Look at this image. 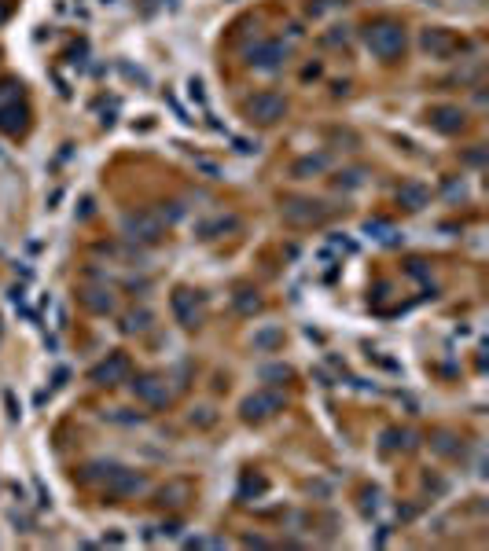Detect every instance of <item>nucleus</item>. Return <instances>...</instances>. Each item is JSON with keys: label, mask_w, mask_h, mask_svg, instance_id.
I'll return each mask as SVG.
<instances>
[{"label": "nucleus", "mask_w": 489, "mask_h": 551, "mask_svg": "<svg viewBox=\"0 0 489 551\" xmlns=\"http://www.w3.org/2000/svg\"><path fill=\"white\" fill-rule=\"evenodd\" d=\"M280 342H283L280 327H261V331H254V349H258V353H272Z\"/></svg>", "instance_id": "obj_18"}, {"label": "nucleus", "mask_w": 489, "mask_h": 551, "mask_svg": "<svg viewBox=\"0 0 489 551\" xmlns=\"http://www.w3.org/2000/svg\"><path fill=\"white\" fill-rule=\"evenodd\" d=\"M4 19H8V4H0V23H4Z\"/></svg>", "instance_id": "obj_41"}, {"label": "nucleus", "mask_w": 489, "mask_h": 551, "mask_svg": "<svg viewBox=\"0 0 489 551\" xmlns=\"http://www.w3.org/2000/svg\"><path fill=\"white\" fill-rule=\"evenodd\" d=\"M129 390H133V397L144 401L147 408H166L169 401H173V390L166 386L162 375H136L129 383Z\"/></svg>", "instance_id": "obj_6"}, {"label": "nucleus", "mask_w": 489, "mask_h": 551, "mask_svg": "<svg viewBox=\"0 0 489 551\" xmlns=\"http://www.w3.org/2000/svg\"><path fill=\"white\" fill-rule=\"evenodd\" d=\"M129 372H133L129 357H125V353H111L107 360H100V364L89 372V383H96V386H118V383L129 379Z\"/></svg>", "instance_id": "obj_8"}, {"label": "nucleus", "mask_w": 489, "mask_h": 551, "mask_svg": "<svg viewBox=\"0 0 489 551\" xmlns=\"http://www.w3.org/2000/svg\"><path fill=\"white\" fill-rule=\"evenodd\" d=\"M327 214H332V206L320 203V199H287L283 203V221L291 228H313L327 221Z\"/></svg>", "instance_id": "obj_3"}, {"label": "nucleus", "mask_w": 489, "mask_h": 551, "mask_svg": "<svg viewBox=\"0 0 489 551\" xmlns=\"http://www.w3.org/2000/svg\"><path fill=\"white\" fill-rule=\"evenodd\" d=\"M327 250H346V254H354V250H357V243H354V239H346L343 232H338V236L327 239Z\"/></svg>", "instance_id": "obj_26"}, {"label": "nucleus", "mask_w": 489, "mask_h": 551, "mask_svg": "<svg viewBox=\"0 0 489 551\" xmlns=\"http://www.w3.org/2000/svg\"><path fill=\"white\" fill-rule=\"evenodd\" d=\"M287 59V45L283 41H258L250 48V67L254 70H280V63Z\"/></svg>", "instance_id": "obj_11"}, {"label": "nucleus", "mask_w": 489, "mask_h": 551, "mask_svg": "<svg viewBox=\"0 0 489 551\" xmlns=\"http://www.w3.org/2000/svg\"><path fill=\"white\" fill-rule=\"evenodd\" d=\"M261 379L265 383H283V379H291V368L287 364H269V368H261Z\"/></svg>", "instance_id": "obj_25"}, {"label": "nucleus", "mask_w": 489, "mask_h": 551, "mask_svg": "<svg viewBox=\"0 0 489 551\" xmlns=\"http://www.w3.org/2000/svg\"><path fill=\"white\" fill-rule=\"evenodd\" d=\"M232 302H236V313H239V316H254V313L261 309L258 291H250V287H239V291H236V298H232Z\"/></svg>", "instance_id": "obj_19"}, {"label": "nucleus", "mask_w": 489, "mask_h": 551, "mask_svg": "<svg viewBox=\"0 0 489 551\" xmlns=\"http://www.w3.org/2000/svg\"><path fill=\"white\" fill-rule=\"evenodd\" d=\"M427 125L442 136H456L464 129V111L453 107V103H438V107L427 111Z\"/></svg>", "instance_id": "obj_10"}, {"label": "nucleus", "mask_w": 489, "mask_h": 551, "mask_svg": "<svg viewBox=\"0 0 489 551\" xmlns=\"http://www.w3.org/2000/svg\"><path fill=\"white\" fill-rule=\"evenodd\" d=\"M144 489H147V478L129 471V467H111V474L103 478V493H107L111 500H125V496H136Z\"/></svg>", "instance_id": "obj_7"}, {"label": "nucleus", "mask_w": 489, "mask_h": 551, "mask_svg": "<svg viewBox=\"0 0 489 551\" xmlns=\"http://www.w3.org/2000/svg\"><path fill=\"white\" fill-rule=\"evenodd\" d=\"M236 228H239V217L217 214V217H210V221H199V225H195V236H199V239H217V236L236 232Z\"/></svg>", "instance_id": "obj_13"}, {"label": "nucleus", "mask_w": 489, "mask_h": 551, "mask_svg": "<svg viewBox=\"0 0 489 551\" xmlns=\"http://www.w3.org/2000/svg\"><path fill=\"white\" fill-rule=\"evenodd\" d=\"M81 302H85V309H92L96 316H107V313L114 309V298H111L107 287H85V291H81Z\"/></svg>", "instance_id": "obj_16"}, {"label": "nucleus", "mask_w": 489, "mask_h": 551, "mask_svg": "<svg viewBox=\"0 0 489 551\" xmlns=\"http://www.w3.org/2000/svg\"><path fill=\"white\" fill-rule=\"evenodd\" d=\"M365 48L379 59H394L405 52V26L394 23V19H382V23H371L365 30Z\"/></svg>", "instance_id": "obj_1"}, {"label": "nucleus", "mask_w": 489, "mask_h": 551, "mask_svg": "<svg viewBox=\"0 0 489 551\" xmlns=\"http://www.w3.org/2000/svg\"><path fill=\"white\" fill-rule=\"evenodd\" d=\"M151 309H133V313H125L122 316V331L125 335H136V331H147V327H151Z\"/></svg>", "instance_id": "obj_17"}, {"label": "nucleus", "mask_w": 489, "mask_h": 551, "mask_svg": "<svg viewBox=\"0 0 489 551\" xmlns=\"http://www.w3.org/2000/svg\"><path fill=\"white\" fill-rule=\"evenodd\" d=\"M107 419H114V423H140L144 416H140V412H129V408H114Z\"/></svg>", "instance_id": "obj_28"}, {"label": "nucleus", "mask_w": 489, "mask_h": 551, "mask_svg": "<svg viewBox=\"0 0 489 551\" xmlns=\"http://www.w3.org/2000/svg\"><path fill=\"white\" fill-rule=\"evenodd\" d=\"M283 408H287V397L280 394V390H258V394L243 397L239 416H243V423H265V419H272L276 412H283Z\"/></svg>", "instance_id": "obj_2"}, {"label": "nucleus", "mask_w": 489, "mask_h": 551, "mask_svg": "<svg viewBox=\"0 0 489 551\" xmlns=\"http://www.w3.org/2000/svg\"><path fill=\"white\" fill-rule=\"evenodd\" d=\"M236 151H239V155H254V151H258V144H250V140H236Z\"/></svg>", "instance_id": "obj_35"}, {"label": "nucleus", "mask_w": 489, "mask_h": 551, "mask_svg": "<svg viewBox=\"0 0 489 551\" xmlns=\"http://www.w3.org/2000/svg\"><path fill=\"white\" fill-rule=\"evenodd\" d=\"M287 114V100L280 92H254L247 100V118L258 122V125H272Z\"/></svg>", "instance_id": "obj_5"}, {"label": "nucleus", "mask_w": 489, "mask_h": 551, "mask_svg": "<svg viewBox=\"0 0 489 551\" xmlns=\"http://www.w3.org/2000/svg\"><path fill=\"white\" fill-rule=\"evenodd\" d=\"M360 184H365V169H346V173L335 177V188H343V192H354Z\"/></svg>", "instance_id": "obj_24"}, {"label": "nucleus", "mask_w": 489, "mask_h": 551, "mask_svg": "<svg viewBox=\"0 0 489 551\" xmlns=\"http://www.w3.org/2000/svg\"><path fill=\"white\" fill-rule=\"evenodd\" d=\"M320 169H327V155H305V158H298L294 162V169H291V177H309V173H320Z\"/></svg>", "instance_id": "obj_20"}, {"label": "nucleus", "mask_w": 489, "mask_h": 551, "mask_svg": "<svg viewBox=\"0 0 489 551\" xmlns=\"http://www.w3.org/2000/svg\"><path fill=\"white\" fill-rule=\"evenodd\" d=\"M346 26H332V34H324V45H346Z\"/></svg>", "instance_id": "obj_30"}, {"label": "nucleus", "mask_w": 489, "mask_h": 551, "mask_svg": "<svg viewBox=\"0 0 489 551\" xmlns=\"http://www.w3.org/2000/svg\"><path fill=\"white\" fill-rule=\"evenodd\" d=\"M338 4H346V0H320V4H309V15L316 19V15H324L327 8H338Z\"/></svg>", "instance_id": "obj_32"}, {"label": "nucleus", "mask_w": 489, "mask_h": 551, "mask_svg": "<svg viewBox=\"0 0 489 551\" xmlns=\"http://www.w3.org/2000/svg\"><path fill=\"white\" fill-rule=\"evenodd\" d=\"M420 45L427 48L434 59H449L453 52H456V37H453V34H445V30H427Z\"/></svg>", "instance_id": "obj_14"}, {"label": "nucleus", "mask_w": 489, "mask_h": 551, "mask_svg": "<svg viewBox=\"0 0 489 551\" xmlns=\"http://www.w3.org/2000/svg\"><path fill=\"white\" fill-rule=\"evenodd\" d=\"M26 118H30V111L23 107L19 100H12V103H4L0 107V133H23L26 129Z\"/></svg>", "instance_id": "obj_15"}, {"label": "nucleus", "mask_w": 489, "mask_h": 551, "mask_svg": "<svg viewBox=\"0 0 489 551\" xmlns=\"http://www.w3.org/2000/svg\"><path fill=\"white\" fill-rule=\"evenodd\" d=\"M195 169H199V173H206L210 180H217V177H221V166H214L210 158H195Z\"/></svg>", "instance_id": "obj_29"}, {"label": "nucleus", "mask_w": 489, "mask_h": 551, "mask_svg": "<svg viewBox=\"0 0 489 551\" xmlns=\"http://www.w3.org/2000/svg\"><path fill=\"white\" fill-rule=\"evenodd\" d=\"M188 96L195 100L199 107H206V92H203V81H199V78H191V81H188Z\"/></svg>", "instance_id": "obj_27"}, {"label": "nucleus", "mask_w": 489, "mask_h": 551, "mask_svg": "<svg viewBox=\"0 0 489 551\" xmlns=\"http://www.w3.org/2000/svg\"><path fill=\"white\" fill-rule=\"evenodd\" d=\"M365 232H368V236H376L379 243H387V247H394V243H398V232L390 228L387 221H368V225H365Z\"/></svg>", "instance_id": "obj_23"}, {"label": "nucleus", "mask_w": 489, "mask_h": 551, "mask_svg": "<svg viewBox=\"0 0 489 551\" xmlns=\"http://www.w3.org/2000/svg\"><path fill=\"white\" fill-rule=\"evenodd\" d=\"M243 544H247V548H269V540H265V537H247Z\"/></svg>", "instance_id": "obj_38"}, {"label": "nucleus", "mask_w": 489, "mask_h": 551, "mask_svg": "<svg viewBox=\"0 0 489 551\" xmlns=\"http://www.w3.org/2000/svg\"><path fill=\"white\" fill-rule=\"evenodd\" d=\"M398 203L405 210H423L431 203V188L423 184V180H409V184L398 188Z\"/></svg>", "instance_id": "obj_12"}, {"label": "nucleus", "mask_w": 489, "mask_h": 551, "mask_svg": "<svg viewBox=\"0 0 489 551\" xmlns=\"http://www.w3.org/2000/svg\"><path fill=\"white\" fill-rule=\"evenodd\" d=\"M162 533H166V537H177V533H180V526H177V522H166V526H162Z\"/></svg>", "instance_id": "obj_40"}, {"label": "nucleus", "mask_w": 489, "mask_h": 551, "mask_svg": "<svg viewBox=\"0 0 489 551\" xmlns=\"http://www.w3.org/2000/svg\"><path fill=\"white\" fill-rule=\"evenodd\" d=\"M122 232H125V239H133V243H158L162 239V217H155V214H147V210H136V214H125L122 217Z\"/></svg>", "instance_id": "obj_4"}, {"label": "nucleus", "mask_w": 489, "mask_h": 551, "mask_svg": "<svg viewBox=\"0 0 489 551\" xmlns=\"http://www.w3.org/2000/svg\"><path fill=\"white\" fill-rule=\"evenodd\" d=\"M191 423H199V427H210V423H214V412H210V408H195V412H191Z\"/></svg>", "instance_id": "obj_31"}, {"label": "nucleus", "mask_w": 489, "mask_h": 551, "mask_svg": "<svg viewBox=\"0 0 489 551\" xmlns=\"http://www.w3.org/2000/svg\"><path fill=\"white\" fill-rule=\"evenodd\" d=\"M67 379H70V372H67V368H56V375H52V390L67 386Z\"/></svg>", "instance_id": "obj_34"}, {"label": "nucleus", "mask_w": 489, "mask_h": 551, "mask_svg": "<svg viewBox=\"0 0 489 551\" xmlns=\"http://www.w3.org/2000/svg\"><path fill=\"white\" fill-rule=\"evenodd\" d=\"M184 496H188V482H173V485H166V489L158 493V504L180 507V504H184Z\"/></svg>", "instance_id": "obj_22"}, {"label": "nucleus", "mask_w": 489, "mask_h": 551, "mask_svg": "<svg viewBox=\"0 0 489 551\" xmlns=\"http://www.w3.org/2000/svg\"><path fill=\"white\" fill-rule=\"evenodd\" d=\"M34 485H37V504H41V507H52V496L45 493V485H41V482H34Z\"/></svg>", "instance_id": "obj_36"}, {"label": "nucleus", "mask_w": 489, "mask_h": 551, "mask_svg": "<svg viewBox=\"0 0 489 551\" xmlns=\"http://www.w3.org/2000/svg\"><path fill=\"white\" fill-rule=\"evenodd\" d=\"M382 449L394 452V449H416V438L409 430H387L382 434Z\"/></svg>", "instance_id": "obj_21"}, {"label": "nucleus", "mask_w": 489, "mask_h": 551, "mask_svg": "<svg viewBox=\"0 0 489 551\" xmlns=\"http://www.w3.org/2000/svg\"><path fill=\"white\" fill-rule=\"evenodd\" d=\"M169 309H173V316H177V324L180 327H199L203 324V305H199V298L191 291H173V298H169Z\"/></svg>", "instance_id": "obj_9"}, {"label": "nucleus", "mask_w": 489, "mask_h": 551, "mask_svg": "<svg viewBox=\"0 0 489 551\" xmlns=\"http://www.w3.org/2000/svg\"><path fill=\"white\" fill-rule=\"evenodd\" d=\"M4 405H8V416H12V419H19V416H23V412H19V405H15V394H12V390L4 394Z\"/></svg>", "instance_id": "obj_33"}, {"label": "nucleus", "mask_w": 489, "mask_h": 551, "mask_svg": "<svg viewBox=\"0 0 489 551\" xmlns=\"http://www.w3.org/2000/svg\"><path fill=\"white\" fill-rule=\"evenodd\" d=\"M103 544H114V548H118V544H125V537H122V533H111V537H103Z\"/></svg>", "instance_id": "obj_39"}, {"label": "nucleus", "mask_w": 489, "mask_h": 551, "mask_svg": "<svg viewBox=\"0 0 489 551\" xmlns=\"http://www.w3.org/2000/svg\"><path fill=\"white\" fill-rule=\"evenodd\" d=\"M78 217H81V221H85V217H92V199H89V195L81 199V210H78Z\"/></svg>", "instance_id": "obj_37"}]
</instances>
